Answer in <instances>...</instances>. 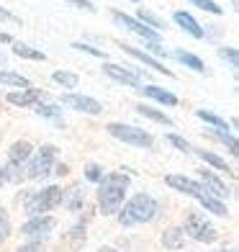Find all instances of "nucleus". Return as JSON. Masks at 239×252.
Here are the masks:
<instances>
[{"instance_id":"nucleus-1","label":"nucleus","mask_w":239,"mask_h":252,"mask_svg":"<svg viewBox=\"0 0 239 252\" xmlns=\"http://www.w3.org/2000/svg\"><path fill=\"white\" fill-rule=\"evenodd\" d=\"M126 190H129V175H123V173L103 175V180L98 183V206L103 211V216L119 214V209L123 206Z\"/></svg>"},{"instance_id":"nucleus-2","label":"nucleus","mask_w":239,"mask_h":252,"mask_svg":"<svg viewBox=\"0 0 239 252\" xmlns=\"http://www.w3.org/2000/svg\"><path fill=\"white\" fill-rule=\"evenodd\" d=\"M157 214H159L157 198H152L149 193H136L123 209H119V221L121 226H136V224L152 221Z\"/></svg>"},{"instance_id":"nucleus-3","label":"nucleus","mask_w":239,"mask_h":252,"mask_svg":"<svg viewBox=\"0 0 239 252\" xmlns=\"http://www.w3.org/2000/svg\"><path fill=\"white\" fill-rule=\"evenodd\" d=\"M60 201H62V188H60V186H49V188H44V190H31V193H26L24 209H26V214H31V216H41V214L52 211L54 206H60Z\"/></svg>"},{"instance_id":"nucleus-4","label":"nucleus","mask_w":239,"mask_h":252,"mask_svg":"<svg viewBox=\"0 0 239 252\" xmlns=\"http://www.w3.org/2000/svg\"><path fill=\"white\" fill-rule=\"evenodd\" d=\"M54 162H57V147L54 144H44L36 155H31V159L26 162V173L24 178L29 180H41L49 178L54 173Z\"/></svg>"},{"instance_id":"nucleus-5","label":"nucleus","mask_w":239,"mask_h":252,"mask_svg":"<svg viewBox=\"0 0 239 252\" xmlns=\"http://www.w3.org/2000/svg\"><path fill=\"white\" fill-rule=\"evenodd\" d=\"M31 152H33V147H31L26 139H24V142L10 144V150H8V162H5V167H3L5 180L18 183L21 178H24V173H26V162L31 159Z\"/></svg>"},{"instance_id":"nucleus-6","label":"nucleus","mask_w":239,"mask_h":252,"mask_svg":"<svg viewBox=\"0 0 239 252\" xmlns=\"http://www.w3.org/2000/svg\"><path fill=\"white\" fill-rule=\"evenodd\" d=\"M183 229V234H188L190 239H196V242H203V245H213L216 239H219V232H216V226L211 221H206V216L201 214H188L185 216V224L180 226Z\"/></svg>"},{"instance_id":"nucleus-7","label":"nucleus","mask_w":239,"mask_h":252,"mask_svg":"<svg viewBox=\"0 0 239 252\" xmlns=\"http://www.w3.org/2000/svg\"><path fill=\"white\" fill-rule=\"evenodd\" d=\"M106 131L113 136V139H119V142H123V144H131V147H152V136H149V131L139 129V126L113 121V124H108V129H106Z\"/></svg>"},{"instance_id":"nucleus-8","label":"nucleus","mask_w":239,"mask_h":252,"mask_svg":"<svg viewBox=\"0 0 239 252\" xmlns=\"http://www.w3.org/2000/svg\"><path fill=\"white\" fill-rule=\"evenodd\" d=\"M111 18H113V24H119L121 29H126V31L136 33V36H139L142 41H154V44H159V39H162V33H157V31H152V29H147L142 21H136L134 16L121 13V10H113Z\"/></svg>"},{"instance_id":"nucleus-9","label":"nucleus","mask_w":239,"mask_h":252,"mask_svg":"<svg viewBox=\"0 0 239 252\" xmlns=\"http://www.w3.org/2000/svg\"><path fill=\"white\" fill-rule=\"evenodd\" d=\"M103 72L111 77V80H116V83H123V85H129V88H139L144 85V70H134V67H123V64H113V62H106L103 64Z\"/></svg>"},{"instance_id":"nucleus-10","label":"nucleus","mask_w":239,"mask_h":252,"mask_svg":"<svg viewBox=\"0 0 239 252\" xmlns=\"http://www.w3.org/2000/svg\"><path fill=\"white\" fill-rule=\"evenodd\" d=\"M54 226H57V221L52 216H31V219L21 226V232L26 237H31V242H39V239H47L52 234Z\"/></svg>"},{"instance_id":"nucleus-11","label":"nucleus","mask_w":239,"mask_h":252,"mask_svg":"<svg viewBox=\"0 0 239 252\" xmlns=\"http://www.w3.org/2000/svg\"><path fill=\"white\" fill-rule=\"evenodd\" d=\"M165 183H167L170 188H175V190H180V193H185V196L196 198V201H201L203 196H211V193L203 188L198 180H190V178H185V175H167Z\"/></svg>"},{"instance_id":"nucleus-12","label":"nucleus","mask_w":239,"mask_h":252,"mask_svg":"<svg viewBox=\"0 0 239 252\" xmlns=\"http://www.w3.org/2000/svg\"><path fill=\"white\" fill-rule=\"evenodd\" d=\"M5 100L10 106H21V108H29V106H36V103L47 100V93H44L41 88H24V90H13V93H8Z\"/></svg>"},{"instance_id":"nucleus-13","label":"nucleus","mask_w":239,"mask_h":252,"mask_svg":"<svg viewBox=\"0 0 239 252\" xmlns=\"http://www.w3.org/2000/svg\"><path fill=\"white\" fill-rule=\"evenodd\" d=\"M62 103H64V106H70V108H75V111L90 113V116H98V113H103V106H100L95 98H90V95L67 93V95H62Z\"/></svg>"},{"instance_id":"nucleus-14","label":"nucleus","mask_w":239,"mask_h":252,"mask_svg":"<svg viewBox=\"0 0 239 252\" xmlns=\"http://www.w3.org/2000/svg\"><path fill=\"white\" fill-rule=\"evenodd\" d=\"M119 47H121L123 52H126V54H131L134 60H139L142 64L152 67L154 72H159V75H167V77H175V75H173V70H167V67H165L162 62H159V60H154L152 54H147V52H142V49H136V47H131V44H123V41L119 44Z\"/></svg>"},{"instance_id":"nucleus-15","label":"nucleus","mask_w":239,"mask_h":252,"mask_svg":"<svg viewBox=\"0 0 239 252\" xmlns=\"http://www.w3.org/2000/svg\"><path fill=\"white\" fill-rule=\"evenodd\" d=\"M201 186L206 188L213 198H224V196H229V190H226V183L216 175V173H211V170H201Z\"/></svg>"},{"instance_id":"nucleus-16","label":"nucleus","mask_w":239,"mask_h":252,"mask_svg":"<svg viewBox=\"0 0 239 252\" xmlns=\"http://www.w3.org/2000/svg\"><path fill=\"white\" fill-rule=\"evenodd\" d=\"M173 21H175V24L183 29L185 33H190L193 39H203V36H206V31L201 29V24L188 13V10H175V13H173Z\"/></svg>"},{"instance_id":"nucleus-17","label":"nucleus","mask_w":239,"mask_h":252,"mask_svg":"<svg viewBox=\"0 0 239 252\" xmlns=\"http://www.w3.org/2000/svg\"><path fill=\"white\" fill-rule=\"evenodd\" d=\"M60 203L64 206V209H70V211H80L83 203H85V188L83 186H72V188L62 190V201Z\"/></svg>"},{"instance_id":"nucleus-18","label":"nucleus","mask_w":239,"mask_h":252,"mask_svg":"<svg viewBox=\"0 0 239 252\" xmlns=\"http://www.w3.org/2000/svg\"><path fill=\"white\" fill-rule=\"evenodd\" d=\"M142 93L144 95H149L152 100H157V103H165V106H175L178 103V98L170 93V90H165V88H159V85H142Z\"/></svg>"},{"instance_id":"nucleus-19","label":"nucleus","mask_w":239,"mask_h":252,"mask_svg":"<svg viewBox=\"0 0 239 252\" xmlns=\"http://www.w3.org/2000/svg\"><path fill=\"white\" fill-rule=\"evenodd\" d=\"M173 57H175L180 64H185L188 70H193V72H206V64H203V60H201V57H196V54L183 52V49H173Z\"/></svg>"},{"instance_id":"nucleus-20","label":"nucleus","mask_w":239,"mask_h":252,"mask_svg":"<svg viewBox=\"0 0 239 252\" xmlns=\"http://www.w3.org/2000/svg\"><path fill=\"white\" fill-rule=\"evenodd\" d=\"M136 21H142L147 29H152V31H157V33H162V31L167 29L165 21L159 18L157 13H152V10H147V8H139V10H136Z\"/></svg>"},{"instance_id":"nucleus-21","label":"nucleus","mask_w":239,"mask_h":252,"mask_svg":"<svg viewBox=\"0 0 239 252\" xmlns=\"http://www.w3.org/2000/svg\"><path fill=\"white\" fill-rule=\"evenodd\" d=\"M13 54L21 57V60H31V62H47V54L41 49H33L24 41H13Z\"/></svg>"},{"instance_id":"nucleus-22","label":"nucleus","mask_w":239,"mask_h":252,"mask_svg":"<svg viewBox=\"0 0 239 252\" xmlns=\"http://www.w3.org/2000/svg\"><path fill=\"white\" fill-rule=\"evenodd\" d=\"M162 245H165L167 250H183V245H185L183 229H180V226H170L167 232L162 234Z\"/></svg>"},{"instance_id":"nucleus-23","label":"nucleus","mask_w":239,"mask_h":252,"mask_svg":"<svg viewBox=\"0 0 239 252\" xmlns=\"http://www.w3.org/2000/svg\"><path fill=\"white\" fill-rule=\"evenodd\" d=\"M136 113L144 119H149V121H157V124H162V126H173V121H170V116H165L162 111H157L152 106H136Z\"/></svg>"},{"instance_id":"nucleus-24","label":"nucleus","mask_w":239,"mask_h":252,"mask_svg":"<svg viewBox=\"0 0 239 252\" xmlns=\"http://www.w3.org/2000/svg\"><path fill=\"white\" fill-rule=\"evenodd\" d=\"M193 152H196L206 165H211V167H216V170H221V173H232V170L226 167V159H221L219 155H213V152H209V150H193Z\"/></svg>"},{"instance_id":"nucleus-25","label":"nucleus","mask_w":239,"mask_h":252,"mask_svg":"<svg viewBox=\"0 0 239 252\" xmlns=\"http://www.w3.org/2000/svg\"><path fill=\"white\" fill-rule=\"evenodd\" d=\"M196 116H198L201 121H206V124H211L213 129L229 131V124H226V119H221L219 113H213V111H196Z\"/></svg>"},{"instance_id":"nucleus-26","label":"nucleus","mask_w":239,"mask_h":252,"mask_svg":"<svg viewBox=\"0 0 239 252\" xmlns=\"http://www.w3.org/2000/svg\"><path fill=\"white\" fill-rule=\"evenodd\" d=\"M52 80H54V83H60L62 88H67V90H75L77 83H80V77L75 72H70V70H57L52 75Z\"/></svg>"},{"instance_id":"nucleus-27","label":"nucleus","mask_w":239,"mask_h":252,"mask_svg":"<svg viewBox=\"0 0 239 252\" xmlns=\"http://www.w3.org/2000/svg\"><path fill=\"white\" fill-rule=\"evenodd\" d=\"M33 108H36V113H39V116H44V119H52V121H57V124L62 121L60 106H52V103H44V100H41V103H36Z\"/></svg>"},{"instance_id":"nucleus-28","label":"nucleus","mask_w":239,"mask_h":252,"mask_svg":"<svg viewBox=\"0 0 239 252\" xmlns=\"http://www.w3.org/2000/svg\"><path fill=\"white\" fill-rule=\"evenodd\" d=\"M0 83L13 85V88H29V80L21 72H10V70H0Z\"/></svg>"},{"instance_id":"nucleus-29","label":"nucleus","mask_w":239,"mask_h":252,"mask_svg":"<svg viewBox=\"0 0 239 252\" xmlns=\"http://www.w3.org/2000/svg\"><path fill=\"white\" fill-rule=\"evenodd\" d=\"M211 136H216V139H219L221 144H226V150H229L232 155H239L237 150H239V147H237V139H234V136L229 134V131H221V129H211L209 131Z\"/></svg>"},{"instance_id":"nucleus-30","label":"nucleus","mask_w":239,"mask_h":252,"mask_svg":"<svg viewBox=\"0 0 239 252\" xmlns=\"http://www.w3.org/2000/svg\"><path fill=\"white\" fill-rule=\"evenodd\" d=\"M85 245V221H80L70 229V247L72 250H80Z\"/></svg>"},{"instance_id":"nucleus-31","label":"nucleus","mask_w":239,"mask_h":252,"mask_svg":"<svg viewBox=\"0 0 239 252\" xmlns=\"http://www.w3.org/2000/svg\"><path fill=\"white\" fill-rule=\"evenodd\" d=\"M196 8H201V10H206V13H211V16H221L224 13V8L219 5V3H213V0H190Z\"/></svg>"},{"instance_id":"nucleus-32","label":"nucleus","mask_w":239,"mask_h":252,"mask_svg":"<svg viewBox=\"0 0 239 252\" xmlns=\"http://www.w3.org/2000/svg\"><path fill=\"white\" fill-rule=\"evenodd\" d=\"M8 237H10V216L3 206H0V245H3Z\"/></svg>"},{"instance_id":"nucleus-33","label":"nucleus","mask_w":239,"mask_h":252,"mask_svg":"<svg viewBox=\"0 0 239 252\" xmlns=\"http://www.w3.org/2000/svg\"><path fill=\"white\" fill-rule=\"evenodd\" d=\"M85 178L90 183H100V180H103V167H100L98 162H88L85 165Z\"/></svg>"},{"instance_id":"nucleus-34","label":"nucleus","mask_w":239,"mask_h":252,"mask_svg":"<svg viewBox=\"0 0 239 252\" xmlns=\"http://www.w3.org/2000/svg\"><path fill=\"white\" fill-rule=\"evenodd\" d=\"M72 49L85 52V54H90V57H100V60H106V52H103V49H95V47H90V44H83V41H72Z\"/></svg>"},{"instance_id":"nucleus-35","label":"nucleus","mask_w":239,"mask_h":252,"mask_svg":"<svg viewBox=\"0 0 239 252\" xmlns=\"http://www.w3.org/2000/svg\"><path fill=\"white\" fill-rule=\"evenodd\" d=\"M219 57H221L224 62H229V64L234 67V70H237V64H239V54H237V49H234V47H221V49H219Z\"/></svg>"},{"instance_id":"nucleus-36","label":"nucleus","mask_w":239,"mask_h":252,"mask_svg":"<svg viewBox=\"0 0 239 252\" xmlns=\"http://www.w3.org/2000/svg\"><path fill=\"white\" fill-rule=\"evenodd\" d=\"M167 142L173 144L175 150H180V152H185V155H188V152H193V147H190V144H188V142L183 139V136H178V134H167Z\"/></svg>"},{"instance_id":"nucleus-37","label":"nucleus","mask_w":239,"mask_h":252,"mask_svg":"<svg viewBox=\"0 0 239 252\" xmlns=\"http://www.w3.org/2000/svg\"><path fill=\"white\" fill-rule=\"evenodd\" d=\"M64 3H70L75 8H83V10H88V13H95V5L90 3V0H64Z\"/></svg>"},{"instance_id":"nucleus-38","label":"nucleus","mask_w":239,"mask_h":252,"mask_svg":"<svg viewBox=\"0 0 239 252\" xmlns=\"http://www.w3.org/2000/svg\"><path fill=\"white\" fill-rule=\"evenodd\" d=\"M18 252H44L41 242H26V245H21Z\"/></svg>"},{"instance_id":"nucleus-39","label":"nucleus","mask_w":239,"mask_h":252,"mask_svg":"<svg viewBox=\"0 0 239 252\" xmlns=\"http://www.w3.org/2000/svg\"><path fill=\"white\" fill-rule=\"evenodd\" d=\"M0 21H8V24H21V18L13 16V13H10V10H5V8H0Z\"/></svg>"},{"instance_id":"nucleus-40","label":"nucleus","mask_w":239,"mask_h":252,"mask_svg":"<svg viewBox=\"0 0 239 252\" xmlns=\"http://www.w3.org/2000/svg\"><path fill=\"white\" fill-rule=\"evenodd\" d=\"M144 47L149 49L152 54H157V57H162V54H167V52H165L162 47H159V44H154V41H144ZM149 52H147V54H149Z\"/></svg>"},{"instance_id":"nucleus-41","label":"nucleus","mask_w":239,"mask_h":252,"mask_svg":"<svg viewBox=\"0 0 239 252\" xmlns=\"http://www.w3.org/2000/svg\"><path fill=\"white\" fill-rule=\"evenodd\" d=\"M13 39H10V33H5V31H0V44H10Z\"/></svg>"},{"instance_id":"nucleus-42","label":"nucleus","mask_w":239,"mask_h":252,"mask_svg":"<svg viewBox=\"0 0 239 252\" xmlns=\"http://www.w3.org/2000/svg\"><path fill=\"white\" fill-rule=\"evenodd\" d=\"M3 183H5V173H3V167H0V188H3Z\"/></svg>"},{"instance_id":"nucleus-43","label":"nucleus","mask_w":239,"mask_h":252,"mask_svg":"<svg viewBox=\"0 0 239 252\" xmlns=\"http://www.w3.org/2000/svg\"><path fill=\"white\" fill-rule=\"evenodd\" d=\"M98 252H116V250H113V247H100Z\"/></svg>"},{"instance_id":"nucleus-44","label":"nucleus","mask_w":239,"mask_h":252,"mask_svg":"<svg viewBox=\"0 0 239 252\" xmlns=\"http://www.w3.org/2000/svg\"><path fill=\"white\" fill-rule=\"evenodd\" d=\"M3 60H5V57H3V54H0V64H3Z\"/></svg>"},{"instance_id":"nucleus-45","label":"nucleus","mask_w":239,"mask_h":252,"mask_svg":"<svg viewBox=\"0 0 239 252\" xmlns=\"http://www.w3.org/2000/svg\"><path fill=\"white\" fill-rule=\"evenodd\" d=\"M131 3H142V0H131Z\"/></svg>"},{"instance_id":"nucleus-46","label":"nucleus","mask_w":239,"mask_h":252,"mask_svg":"<svg viewBox=\"0 0 239 252\" xmlns=\"http://www.w3.org/2000/svg\"><path fill=\"white\" fill-rule=\"evenodd\" d=\"M221 252H232V250H221Z\"/></svg>"},{"instance_id":"nucleus-47","label":"nucleus","mask_w":239,"mask_h":252,"mask_svg":"<svg viewBox=\"0 0 239 252\" xmlns=\"http://www.w3.org/2000/svg\"><path fill=\"white\" fill-rule=\"evenodd\" d=\"M0 142H3V134H0Z\"/></svg>"}]
</instances>
